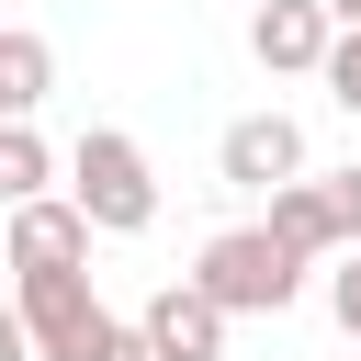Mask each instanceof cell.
Wrapping results in <instances>:
<instances>
[{"mask_svg":"<svg viewBox=\"0 0 361 361\" xmlns=\"http://www.w3.org/2000/svg\"><path fill=\"white\" fill-rule=\"evenodd\" d=\"M327 192H338V226H350V248H361V169H327Z\"/></svg>","mask_w":361,"mask_h":361,"instance_id":"cell-14","label":"cell"},{"mask_svg":"<svg viewBox=\"0 0 361 361\" xmlns=\"http://www.w3.org/2000/svg\"><path fill=\"white\" fill-rule=\"evenodd\" d=\"M11 293H23V338H34V361H68V350L102 327L90 271H11Z\"/></svg>","mask_w":361,"mask_h":361,"instance_id":"cell-5","label":"cell"},{"mask_svg":"<svg viewBox=\"0 0 361 361\" xmlns=\"http://www.w3.org/2000/svg\"><path fill=\"white\" fill-rule=\"evenodd\" d=\"M327 11H338V34H361V0H327Z\"/></svg>","mask_w":361,"mask_h":361,"instance_id":"cell-15","label":"cell"},{"mask_svg":"<svg viewBox=\"0 0 361 361\" xmlns=\"http://www.w3.org/2000/svg\"><path fill=\"white\" fill-rule=\"evenodd\" d=\"M327 316H338V327H350V350H361V248L327 271Z\"/></svg>","mask_w":361,"mask_h":361,"instance_id":"cell-13","label":"cell"},{"mask_svg":"<svg viewBox=\"0 0 361 361\" xmlns=\"http://www.w3.org/2000/svg\"><path fill=\"white\" fill-rule=\"evenodd\" d=\"M259 226H271L293 259H350V226H338V192H327V180H282Z\"/></svg>","mask_w":361,"mask_h":361,"instance_id":"cell-8","label":"cell"},{"mask_svg":"<svg viewBox=\"0 0 361 361\" xmlns=\"http://www.w3.org/2000/svg\"><path fill=\"white\" fill-rule=\"evenodd\" d=\"M214 169H226V192H282V180H305V124L293 113H237L226 124V147H214Z\"/></svg>","mask_w":361,"mask_h":361,"instance_id":"cell-4","label":"cell"},{"mask_svg":"<svg viewBox=\"0 0 361 361\" xmlns=\"http://www.w3.org/2000/svg\"><path fill=\"white\" fill-rule=\"evenodd\" d=\"M68 361H158V350H147V327H135V316H113V305H102V327H90Z\"/></svg>","mask_w":361,"mask_h":361,"instance_id":"cell-11","label":"cell"},{"mask_svg":"<svg viewBox=\"0 0 361 361\" xmlns=\"http://www.w3.org/2000/svg\"><path fill=\"white\" fill-rule=\"evenodd\" d=\"M45 90H56V45H45L34 23H11V34H0V113H11V124H34V113H45Z\"/></svg>","mask_w":361,"mask_h":361,"instance_id":"cell-9","label":"cell"},{"mask_svg":"<svg viewBox=\"0 0 361 361\" xmlns=\"http://www.w3.org/2000/svg\"><path fill=\"white\" fill-rule=\"evenodd\" d=\"M248 56H259L271 79H327L338 11H327V0H259V11H248Z\"/></svg>","mask_w":361,"mask_h":361,"instance_id":"cell-3","label":"cell"},{"mask_svg":"<svg viewBox=\"0 0 361 361\" xmlns=\"http://www.w3.org/2000/svg\"><path fill=\"white\" fill-rule=\"evenodd\" d=\"M0 192H11V203H45V192H56V147H45L34 124H0Z\"/></svg>","mask_w":361,"mask_h":361,"instance_id":"cell-10","label":"cell"},{"mask_svg":"<svg viewBox=\"0 0 361 361\" xmlns=\"http://www.w3.org/2000/svg\"><path fill=\"white\" fill-rule=\"evenodd\" d=\"M135 327H147V350H158V361H226V327H237V316L180 271V282H158V293H147V316H135Z\"/></svg>","mask_w":361,"mask_h":361,"instance_id":"cell-6","label":"cell"},{"mask_svg":"<svg viewBox=\"0 0 361 361\" xmlns=\"http://www.w3.org/2000/svg\"><path fill=\"white\" fill-rule=\"evenodd\" d=\"M90 237L102 226L79 203H56V192L45 203H11V271H90Z\"/></svg>","mask_w":361,"mask_h":361,"instance_id":"cell-7","label":"cell"},{"mask_svg":"<svg viewBox=\"0 0 361 361\" xmlns=\"http://www.w3.org/2000/svg\"><path fill=\"white\" fill-rule=\"evenodd\" d=\"M68 203H79L102 237H147V226H158V169H147V147H135L124 124H90V135L68 147Z\"/></svg>","mask_w":361,"mask_h":361,"instance_id":"cell-1","label":"cell"},{"mask_svg":"<svg viewBox=\"0 0 361 361\" xmlns=\"http://www.w3.org/2000/svg\"><path fill=\"white\" fill-rule=\"evenodd\" d=\"M305 271H316V259H293L271 226H226V237H203V259H192V282H203L226 316H282V305L305 293Z\"/></svg>","mask_w":361,"mask_h":361,"instance_id":"cell-2","label":"cell"},{"mask_svg":"<svg viewBox=\"0 0 361 361\" xmlns=\"http://www.w3.org/2000/svg\"><path fill=\"white\" fill-rule=\"evenodd\" d=\"M327 102L361 124V34H338V56H327Z\"/></svg>","mask_w":361,"mask_h":361,"instance_id":"cell-12","label":"cell"},{"mask_svg":"<svg viewBox=\"0 0 361 361\" xmlns=\"http://www.w3.org/2000/svg\"><path fill=\"white\" fill-rule=\"evenodd\" d=\"M350 361H361V350H350Z\"/></svg>","mask_w":361,"mask_h":361,"instance_id":"cell-16","label":"cell"}]
</instances>
